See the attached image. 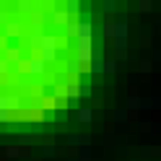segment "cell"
Returning <instances> with one entry per match:
<instances>
[{
  "label": "cell",
  "instance_id": "6da1fadb",
  "mask_svg": "<svg viewBox=\"0 0 161 161\" xmlns=\"http://www.w3.org/2000/svg\"><path fill=\"white\" fill-rule=\"evenodd\" d=\"M49 21V13L44 11V8H36V11L29 16V24H31V31H36V34H44L42 29H44V24Z\"/></svg>",
  "mask_w": 161,
  "mask_h": 161
},
{
  "label": "cell",
  "instance_id": "7a4b0ae2",
  "mask_svg": "<svg viewBox=\"0 0 161 161\" xmlns=\"http://www.w3.org/2000/svg\"><path fill=\"white\" fill-rule=\"evenodd\" d=\"M3 36L8 39V42H18V39L24 36V26H21V21H16V18H13V21L3 29Z\"/></svg>",
  "mask_w": 161,
  "mask_h": 161
},
{
  "label": "cell",
  "instance_id": "3957f363",
  "mask_svg": "<svg viewBox=\"0 0 161 161\" xmlns=\"http://www.w3.org/2000/svg\"><path fill=\"white\" fill-rule=\"evenodd\" d=\"M47 73V63H44V60L42 57H39V55H31V60H29V75H44Z\"/></svg>",
  "mask_w": 161,
  "mask_h": 161
},
{
  "label": "cell",
  "instance_id": "277c9868",
  "mask_svg": "<svg viewBox=\"0 0 161 161\" xmlns=\"http://www.w3.org/2000/svg\"><path fill=\"white\" fill-rule=\"evenodd\" d=\"M49 21H52L55 26H68L70 24V16H68L65 8H55V11L49 13Z\"/></svg>",
  "mask_w": 161,
  "mask_h": 161
},
{
  "label": "cell",
  "instance_id": "5b68a950",
  "mask_svg": "<svg viewBox=\"0 0 161 161\" xmlns=\"http://www.w3.org/2000/svg\"><path fill=\"white\" fill-rule=\"evenodd\" d=\"M117 70V60H104V63H94L91 73H114Z\"/></svg>",
  "mask_w": 161,
  "mask_h": 161
},
{
  "label": "cell",
  "instance_id": "8992f818",
  "mask_svg": "<svg viewBox=\"0 0 161 161\" xmlns=\"http://www.w3.org/2000/svg\"><path fill=\"white\" fill-rule=\"evenodd\" d=\"M68 143H70V146H80V148H91V135L70 133V135H68Z\"/></svg>",
  "mask_w": 161,
  "mask_h": 161
},
{
  "label": "cell",
  "instance_id": "52a82bcc",
  "mask_svg": "<svg viewBox=\"0 0 161 161\" xmlns=\"http://www.w3.org/2000/svg\"><path fill=\"white\" fill-rule=\"evenodd\" d=\"M63 5H65L68 16H70V21H80V0H68Z\"/></svg>",
  "mask_w": 161,
  "mask_h": 161
},
{
  "label": "cell",
  "instance_id": "ba28073f",
  "mask_svg": "<svg viewBox=\"0 0 161 161\" xmlns=\"http://www.w3.org/2000/svg\"><path fill=\"white\" fill-rule=\"evenodd\" d=\"M5 60L11 63V68L21 65V47H8L5 49Z\"/></svg>",
  "mask_w": 161,
  "mask_h": 161
},
{
  "label": "cell",
  "instance_id": "9c48e42d",
  "mask_svg": "<svg viewBox=\"0 0 161 161\" xmlns=\"http://www.w3.org/2000/svg\"><path fill=\"white\" fill-rule=\"evenodd\" d=\"M65 73L70 75V80H78V75L83 73V65H80L78 60H70V63L65 65Z\"/></svg>",
  "mask_w": 161,
  "mask_h": 161
},
{
  "label": "cell",
  "instance_id": "30bf717a",
  "mask_svg": "<svg viewBox=\"0 0 161 161\" xmlns=\"http://www.w3.org/2000/svg\"><path fill=\"white\" fill-rule=\"evenodd\" d=\"M39 57H42L47 65H52V63H57V57H60V49H55V47H44L42 52H39Z\"/></svg>",
  "mask_w": 161,
  "mask_h": 161
},
{
  "label": "cell",
  "instance_id": "8fae6325",
  "mask_svg": "<svg viewBox=\"0 0 161 161\" xmlns=\"http://www.w3.org/2000/svg\"><path fill=\"white\" fill-rule=\"evenodd\" d=\"M78 96H80V83L78 80H68L65 83V99L73 102V99H78Z\"/></svg>",
  "mask_w": 161,
  "mask_h": 161
},
{
  "label": "cell",
  "instance_id": "7c38bea8",
  "mask_svg": "<svg viewBox=\"0 0 161 161\" xmlns=\"http://www.w3.org/2000/svg\"><path fill=\"white\" fill-rule=\"evenodd\" d=\"M16 11L21 13V16H31V13L36 11V5L31 3V0H18V3H16Z\"/></svg>",
  "mask_w": 161,
  "mask_h": 161
},
{
  "label": "cell",
  "instance_id": "4fadbf2b",
  "mask_svg": "<svg viewBox=\"0 0 161 161\" xmlns=\"http://www.w3.org/2000/svg\"><path fill=\"white\" fill-rule=\"evenodd\" d=\"M114 52L117 60H127V39H114Z\"/></svg>",
  "mask_w": 161,
  "mask_h": 161
},
{
  "label": "cell",
  "instance_id": "5bb4252c",
  "mask_svg": "<svg viewBox=\"0 0 161 161\" xmlns=\"http://www.w3.org/2000/svg\"><path fill=\"white\" fill-rule=\"evenodd\" d=\"M78 31H80V21H70L68 26H65V39H78Z\"/></svg>",
  "mask_w": 161,
  "mask_h": 161
},
{
  "label": "cell",
  "instance_id": "9a60e30c",
  "mask_svg": "<svg viewBox=\"0 0 161 161\" xmlns=\"http://www.w3.org/2000/svg\"><path fill=\"white\" fill-rule=\"evenodd\" d=\"M21 109V96H16V94H8V112H18Z\"/></svg>",
  "mask_w": 161,
  "mask_h": 161
},
{
  "label": "cell",
  "instance_id": "2e32d148",
  "mask_svg": "<svg viewBox=\"0 0 161 161\" xmlns=\"http://www.w3.org/2000/svg\"><path fill=\"white\" fill-rule=\"evenodd\" d=\"M117 29H119V24H104L102 26V34L107 39H117Z\"/></svg>",
  "mask_w": 161,
  "mask_h": 161
},
{
  "label": "cell",
  "instance_id": "e0dca14e",
  "mask_svg": "<svg viewBox=\"0 0 161 161\" xmlns=\"http://www.w3.org/2000/svg\"><path fill=\"white\" fill-rule=\"evenodd\" d=\"M94 119V109H78V122H91Z\"/></svg>",
  "mask_w": 161,
  "mask_h": 161
},
{
  "label": "cell",
  "instance_id": "ac0fdd59",
  "mask_svg": "<svg viewBox=\"0 0 161 161\" xmlns=\"http://www.w3.org/2000/svg\"><path fill=\"white\" fill-rule=\"evenodd\" d=\"M140 107H143V99H138V96H130L127 99V112H138Z\"/></svg>",
  "mask_w": 161,
  "mask_h": 161
},
{
  "label": "cell",
  "instance_id": "d6986e66",
  "mask_svg": "<svg viewBox=\"0 0 161 161\" xmlns=\"http://www.w3.org/2000/svg\"><path fill=\"white\" fill-rule=\"evenodd\" d=\"M44 47H55V49H60V36H55V34H44ZM42 47V49H44Z\"/></svg>",
  "mask_w": 161,
  "mask_h": 161
},
{
  "label": "cell",
  "instance_id": "ffe728a7",
  "mask_svg": "<svg viewBox=\"0 0 161 161\" xmlns=\"http://www.w3.org/2000/svg\"><path fill=\"white\" fill-rule=\"evenodd\" d=\"M42 156H44V158H57V156H60V151H57L52 143H47V146H44V151H42Z\"/></svg>",
  "mask_w": 161,
  "mask_h": 161
},
{
  "label": "cell",
  "instance_id": "44dd1931",
  "mask_svg": "<svg viewBox=\"0 0 161 161\" xmlns=\"http://www.w3.org/2000/svg\"><path fill=\"white\" fill-rule=\"evenodd\" d=\"M21 156V146H8L5 148V158H18Z\"/></svg>",
  "mask_w": 161,
  "mask_h": 161
},
{
  "label": "cell",
  "instance_id": "7402d4cb",
  "mask_svg": "<svg viewBox=\"0 0 161 161\" xmlns=\"http://www.w3.org/2000/svg\"><path fill=\"white\" fill-rule=\"evenodd\" d=\"M140 156H158L161 158V146L156 148V146H151V148H143V151H138Z\"/></svg>",
  "mask_w": 161,
  "mask_h": 161
},
{
  "label": "cell",
  "instance_id": "603a6c76",
  "mask_svg": "<svg viewBox=\"0 0 161 161\" xmlns=\"http://www.w3.org/2000/svg\"><path fill=\"white\" fill-rule=\"evenodd\" d=\"M114 119H117L119 125H125L127 119H130V112H127V109H117V112H114Z\"/></svg>",
  "mask_w": 161,
  "mask_h": 161
},
{
  "label": "cell",
  "instance_id": "cb8c5ba5",
  "mask_svg": "<svg viewBox=\"0 0 161 161\" xmlns=\"http://www.w3.org/2000/svg\"><path fill=\"white\" fill-rule=\"evenodd\" d=\"M68 161H94L91 158V148H80V156L78 158H68Z\"/></svg>",
  "mask_w": 161,
  "mask_h": 161
},
{
  "label": "cell",
  "instance_id": "d4e9b609",
  "mask_svg": "<svg viewBox=\"0 0 161 161\" xmlns=\"http://www.w3.org/2000/svg\"><path fill=\"white\" fill-rule=\"evenodd\" d=\"M11 70H13V68H11V63H8L5 57H0V75H8Z\"/></svg>",
  "mask_w": 161,
  "mask_h": 161
},
{
  "label": "cell",
  "instance_id": "484cf974",
  "mask_svg": "<svg viewBox=\"0 0 161 161\" xmlns=\"http://www.w3.org/2000/svg\"><path fill=\"white\" fill-rule=\"evenodd\" d=\"M11 21H13V18H11V13H8V11H3V8H0V26L5 29V26L11 24Z\"/></svg>",
  "mask_w": 161,
  "mask_h": 161
},
{
  "label": "cell",
  "instance_id": "4316f807",
  "mask_svg": "<svg viewBox=\"0 0 161 161\" xmlns=\"http://www.w3.org/2000/svg\"><path fill=\"white\" fill-rule=\"evenodd\" d=\"M31 133H21V135H18V146H31Z\"/></svg>",
  "mask_w": 161,
  "mask_h": 161
},
{
  "label": "cell",
  "instance_id": "83f0119b",
  "mask_svg": "<svg viewBox=\"0 0 161 161\" xmlns=\"http://www.w3.org/2000/svg\"><path fill=\"white\" fill-rule=\"evenodd\" d=\"M11 122V112H8V107H0V125Z\"/></svg>",
  "mask_w": 161,
  "mask_h": 161
},
{
  "label": "cell",
  "instance_id": "f1b7e54d",
  "mask_svg": "<svg viewBox=\"0 0 161 161\" xmlns=\"http://www.w3.org/2000/svg\"><path fill=\"white\" fill-rule=\"evenodd\" d=\"M138 8H140V13H151L153 3H151V0H140V3H138Z\"/></svg>",
  "mask_w": 161,
  "mask_h": 161
},
{
  "label": "cell",
  "instance_id": "f546056e",
  "mask_svg": "<svg viewBox=\"0 0 161 161\" xmlns=\"http://www.w3.org/2000/svg\"><path fill=\"white\" fill-rule=\"evenodd\" d=\"M114 8H117L114 0H104V11H107V13H114Z\"/></svg>",
  "mask_w": 161,
  "mask_h": 161
},
{
  "label": "cell",
  "instance_id": "4dcf8cb0",
  "mask_svg": "<svg viewBox=\"0 0 161 161\" xmlns=\"http://www.w3.org/2000/svg\"><path fill=\"white\" fill-rule=\"evenodd\" d=\"M94 63H104V49H102V47H96V52H94Z\"/></svg>",
  "mask_w": 161,
  "mask_h": 161
},
{
  "label": "cell",
  "instance_id": "1f68e13d",
  "mask_svg": "<svg viewBox=\"0 0 161 161\" xmlns=\"http://www.w3.org/2000/svg\"><path fill=\"white\" fill-rule=\"evenodd\" d=\"M52 94H55L57 99H65V86H55V88H52Z\"/></svg>",
  "mask_w": 161,
  "mask_h": 161
},
{
  "label": "cell",
  "instance_id": "d6a6232c",
  "mask_svg": "<svg viewBox=\"0 0 161 161\" xmlns=\"http://www.w3.org/2000/svg\"><path fill=\"white\" fill-rule=\"evenodd\" d=\"M80 96H91V86L88 83H80Z\"/></svg>",
  "mask_w": 161,
  "mask_h": 161
},
{
  "label": "cell",
  "instance_id": "836d02e7",
  "mask_svg": "<svg viewBox=\"0 0 161 161\" xmlns=\"http://www.w3.org/2000/svg\"><path fill=\"white\" fill-rule=\"evenodd\" d=\"M140 73H151V60H143V63H140Z\"/></svg>",
  "mask_w": 161,
  "mask_h": 161
},
{
  "label": "cell",
  "instance_id": "e575fe53",
  "mask_svg": "<svg viewBox=\"0 0 161 161\" xmlns=\"http://www.w3.org/2000/svg\"><path fill=\"white\" fill-rule=\"evenodd\" d=\"M151 57H153V60H161V49H153V52H151Z\"/></svg>",
  "mask_w": 161,
  "mask_h": 161
}]
</instances>
